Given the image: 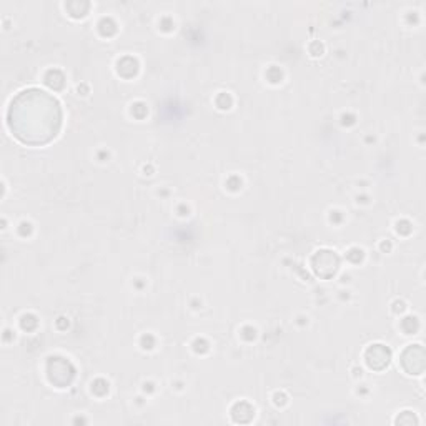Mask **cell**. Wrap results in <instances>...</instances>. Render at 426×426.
<instances>
[{
    "mask_svg": "<svg viewBox=\"0 0 426 426\" xmlns=\"http://www.w3.org/2000/svg\"><path fill=\"white\" fill-rule=\"evenodd\" d=\"M7 125L25 145H47L62 129L61 103L45 90H22L7 109Z\"/></svg>",
    "mask_w": 426,
    "mask_h": 426,
    "instance_id": "obj_1",
    "label": "cell"
},
{
    "mask_svg": "<svg viewBox=\"0 0 426 426\" xmlns=\"http://www.w3.org/2000/svg\"><path fill=\"white\" fill-rule=\"evenodd\" d=\"M47 372H49L50 383L57 385L58 388H65L67 385H70L72 378H74V368L63 358H52Z\"/></svg>",
    "mask_w": 426,
    "mask_h": 426,
    "instance_id": "obj_2",
    "label": "cell"
},
{
    "mask_svg": "<svg viewBox=\"0 0 426 426\" xmlns=\"http://www.w3.org/2000/svg\"><path fill=\"white\" fill-rule=\"evenodd\" d=\"M340 260H338L337 253L332 250H320L313 257V270L317 275L323 278H330L337 273Z\"/></svg>",
    "mask_w": 426,
    "mask_h": 426,
    "instance_id": "obj_3",
    "label": "cell"
},
{
    "mask_svg": "<svg viewBox=\"0 0 426 426\" xmlns=\"http://www.w3.org/2000/svg\"><path fill=\"white\" fill-rule=\"evenodd\" d=\"M366 365L372 370H383L390 363V350L383 345H373L365 353Z\"/></svg>",
    "mask_w": 426,
    "mask_h": 426,
    "instance_id": "obj_4",
    "label": "cell"
},
{
    "mask_svg": "<svg viewBox=\"0 0 426 426\" xmlns=\"http://www.w3.org/2000/svg\"><path fill=\"white\" fill-rule=\"evenodd\" d=\"M45 83L54 90H61L63 87V74L58 70H49L45 75Z\"/></svg>",
    "mask_w": 426,
    "mask_h": 426,
    "instance_id": "obj_5",
    "label": "cell"
}]
</instances>
